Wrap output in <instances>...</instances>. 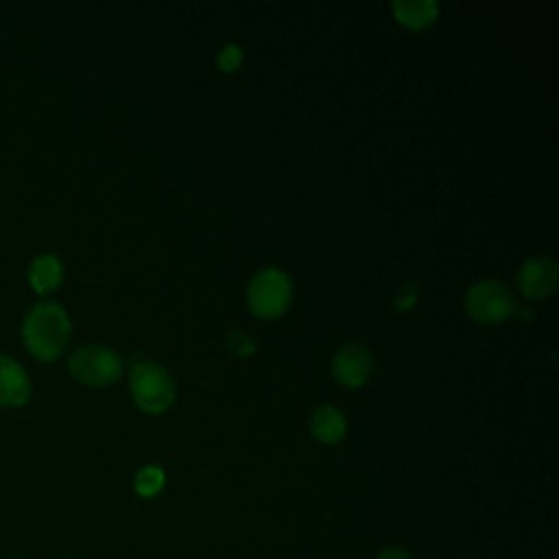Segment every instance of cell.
<instances>
[{"mask_svg":"<svg viewBox=\"0 0 559 559\" xmlns=\"http://www.w3.org/2000/svg\"><path fill=\"white\" fill-rule=\"evenodd\" d=\"M72 338V321L55 301L35 304L22 321V341L28 354L41 362L57 360Z\"/></svg>","mask_w":559,"mask_h":559,"instance_id":"1","label":"cell"},{"mask_svg":"<svg viewBox=\"0 0 559 559\" xmlns=\"http://www.w3.org/2000/svg\"><path fill=\"white\" fill-rule=\"evenodd\" d=\"M129 391L144 413H164L177 400V384L170 371L155 360H140L131 367Z\"/></svg>","mask_w":559,"mask_h":559,"instance_id":"2","label":"cell"},{"mask_svg":"<svg viewBox=\"0 0 559 559\" xmlns=\"http://www.w3.org/2000/svg\"><path fill=\"white\" fill-rule=\"evenodd\" d=\"M293 299V282L288 273L275 266L258 271L247 286V304L255 317L275 319L286 312Z\"/></svg>","mask_w":559,"mask_h":559,"instance_id":"3","label":"cell"},{"mask_svg":"<svg viewBox=\"0 0 559 559\" xmlns=\"http://www.w3.org/2000/svg\"><path fill=\"white\" fill-rule=\"evenodd\" d=\"M72 378L87 386H111L122 376V358L107 345H81L68 360Z\"/></svg>","mask_w":559,"mask_h":559,"instance_id":"4","label":"cell"},{"mask_svg":"<svg viewBox=\"0 0 559 559\" xmlns=\"http://www.w3.org/2000/svg\"><path fill=\"white\" fill-rule=\"evenodd\" d=\"M465 308L480 323H500L515 310V297L498 280H478L465 293Z\"/></svg>","mask_w":559,"mask_h":559,"instance_id":"5","label":"cell"},{"mask_svg":"<svg viewBox=\"0 0 559 559\" xmlns=\"http://www.w3.org/2000/svg\"><path fill=\"white\" fill-rule=\"evenodd\" d=\"M334 380L345 389H358L362 386L373 369V356L365 345L349 343L336 349L330 362Z\"/></svg>","mask_w":559,"mask_h":559,"instance_id":"6","label":"cell"},{"mask_svg":"<svg viewBox=\"0 0 559 559\" xmlns=\"http://www.w3.org/2000/svg\"><path fill=\"white\" fill-rule=\"evenodd\" d=\"M515 282L524 297L546 299L555 293L559 284V271L550 255H533L526 262H522Z\"/></svg>","mask_w":559,"mask_h":559,"instance_id":"7","label":"cell"},{"mask_svg":"<svg viewBox=\"0 0 559 559\" xmlns=\"http://www.w3.org/2000/svg\"><path fill=\"white\" fill-rule=\"evenodd\" d=\"M33 393L31 378L26 369L4 354H0V406L17 408L28 404Z\"/></svg>","mask_w":559,"mask_h":559,"instance_id":"8","label":"cell"},{"mask_svg":"<svg viewBox=\"0 0 559 559\" xmlns=\"http://www.w3.org/2000/svg\"><path fill=\"white\" fill-rule=\"evenodd\" d=\"M63 282V266L55 253H39L28 266V284L37 295L55 293Z\"/></svg>","mask_w":559,"mask_h":559,"instance_id":"9","label":"cell"},{"mask_svg":"<svg viewBox=\"0 0 559 559\" xmlns=\"http://www.w3.org/2000/svg\"><path fill=\"white\" fill-rule=\"evenodd\" d=\"M310 430L321 443H338L347 435V419L336 406L323 404L310 415Z\"/></svg>","mask_w":559,"mask_h":559,"instance_id":"10","label":"cell"},{"mask_svg":"<svg viewBox=\"0 0 559 559\" xmlns=\"http://www.w3.org/2000/svg\"><path fill=\"white\" fill-rule=\"evenodd\" d=\"M393 15L400 24L419 31L437 20L439 4L435 0H395Z\"/></svg>","mask_w":559,"mask_h":559,"instance_id":"11","label":"cell"},{"mask_svg":"<svg viewBox=\"0 0 559 559\" xmlns=\"http://www.w3.org/2000/svg\"><path fill=\"white\" fill-rule=\"evenodd\" d=\"M166 476L164 469L157 465H144L138 474H135V493L142 498H153L164 489Z\"/></svg>","mask_w":559,"mask_h":559,"instance_id":"12","label":"cell"},{"mask_svg":"<svg viewBox=\"0 0 559 559\" xmlns=\"http://www.w3.org/2000/svg\"><path fill=\"white\" fill-rule=\"evenodd\" d=\"M225 345L236 356H251L253 349H255L253 338L247 332H242V330H229V334L225 338Z\"/></svg>","mask_w":559,"mask_h":559,"instance_id":"13","label":"cell"},{"mask_svg":"<svg viewBox=\"0 0 559 559\" xmlns=\"http://www.w3.org/2000/svg\"><path fill=\"white\" fill-rule=\"evenodd\" d=\"M242 61V48L238 44H227L218 50L216 55V63L223 72H234Z\"/></svg>","mask_w":559,"mask_h":559,"instance_id":"14","label":"cell"},{"mask_svg":"<svg viewBox=\"0 0 559 559\" xmlns=\"http://www.w3.org/2000/svg\"><path fill=\"white\" fill-rule=\"evenodd\" d=\"M417 301V286L415 282H406L400 290H397V297H395V308L397 310H408L413 304Z\"/></svg>","mask_w":559,"mask_h":559,"instance_id":"15","label":"cell"},{"mask_svg":"<svg viewBox=\"0 0 559 559\" xmlns=\"http://www.w3.org/2000/svg\"><path fill=\"white\" fill-rule=\"evenodd\" d=\"M376 559H413L404 548H397V546H391V548H384L380 550V555Z\"/></svg>","mask_w":559,"mask_h":559,"instance_id":"16","label":"cell"}]
</instances>
